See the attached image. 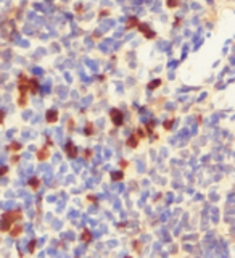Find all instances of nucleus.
Segmentation results:
<instances>
[{
	"label": "nucleus",
	"mask_w": 235,
	"mask_h": 258,
	"mask_svg": "<svg viewBox=\"0 0 235 258\" xmlns=\"http://www.w3.org/2000/svg\"><path fill=\"white\" fill-rule=\"evenodd\" d=\"M29 184H31V187L37 189V185H39V181H37V179H31V182H29Z\"/></svg>",
	"instance_id": "obj_16"
},
{
	"label": "nucleus",
	"mask_w": 235,
	"mask_h": 258,
	"mask_svg": "<svg viewBox=\"0 0 235 258\" xmlns=\"http://www.w3.org/2000/svg\"><path fill=\"white\" fill-rule=\"evenodd\" d=\"M110 115H111V119H113L114 126H121L122 123H124V116H122V111H119V110L113 108Z\"/></svg>",
	"instance_id": "obj_3"
},
{
	"label": "nucleus",
	"mask_w": 235,
	"mask_h": 258,
	"mask_svg": "<svg viewBox=\"0 0 235 258\" xmlns=\"http://www.w3.org/2000/svg\"><path fill=\"white\" fill-rule=\"evenodd\" d=\"M66 150H68V152H69V157L71 158H74V157H76V155H77V149H76V145H74V144H66Z\"/></svg>",
	"instance_id": "obj_6"
},
{
	"label": "nucleus",
	"mask_w": 235,
	"mask_h": 258,
	"mask_svg": "<svg viewBox=\"0 0 235 258\" xmlns=\"http://www.w3.org/2000/svg\"><path fill=\"white\" fill-rule=\"evenodd\" d=\"M18 89H19V92H21L23 95H24L28 91H31V92H34V94H36V92L39 91V84H37L36 79H29V78L21 76V78H19Z\"/></svg>",
	"instance_id": "obj_2"
},
{
	"label": "nucleus",
	"mask_w": 235,
	"mask_h": 258,
	"mask_svg": "<svg viewBox=\"0 0 235 258\" xmlns=\"http://www.w3.org/2000/svg\"><path fill=\"white\" fill-rule=\"evenodd\" d=\"M135 26H139V19L132 16V18L127 21V27H135Z\"/></svg>",
	"instance_id": "obj_10"
},
{
	"label": "nucleus",
	"mask_w": 235,
	"mask_h": 258,
	"mask_svg": "<svg viewBox=\"0 0 235 258\" xmlns=\"http://www.w3.org/2000/svg\"><path fill=\"white\" fill-rule=\"evenodd\" d=\"M37 157H39V160H45V158L49 157V149L45 147V149L39 150V155H37Z\"/></svg>",
	"instance_id": "obj_9"
},
{
	"label": "nucleus",
	"mask_w": 235,
	"mask_h": 258,
	"mask_svg": "<svg viewBox=\"0 0 235 258\" xmlns=\"http://www.w3.org/2000/svg\"><path fill=\"white\" fill-rule=\"evenodd\" d=\"M159 84H161V81H159V79H158V81H153V82H150V84H148V89H155V87H158Z\"/></svg>",
	"instance_id": "obj_11"
},
{
	"label": "nucleus",
	"mask_w": 235,
	"mask_h": 258,
	"mask_svg": "<svg viewBox=\"0 0 235 258\" xmlns=\"http://www.w3.org/2000/svg\"><path fill=\"white\" fill-rule=\"evenodd\" d=\"M6 173V168H3V170H0V176H2V174H5Z\"/></svg>",
	"instance_id": "obj_19"
},
{
	"label": "nucleus",
	"mask_w": 235,
	"mask_h": 258,
	"mask_svg": "<svg viewBox=\"0 0 235 258\" xmlns=\"http://www.w3.org/2000/svg\"><path fill=\"white\" fill-rule=\"evenodd\" d=\"M56 119H58V111H56V110H49V111H47V121L53 123V121H56Z\"/></svg>",
	"instance_id": "obj_5"
},
{
	"label": "nucleus",
	"mask_w": 235,
	"mask_h": 258,
	"mask_svg": "<svg viewBox=\"0 0 235 258\" xmlns=\"http://www.w3.org/2000/svg\"><path fill=\"white\" fill-rule=\"evenodd\" d=\"M171 126H172V119H171V121H166V123H164V128H166V129H169Z\"/></svg>",
	"instance_id": "obj_17"
},
{
	"label": "nucleus",
	"mask_w": 235,
	"mask_h": 258,
	"mask_svg": "<svg viewBox=\"0 0 235 258\" xmlns=\"http://www.w3.org/2000/svg\"><path fill=\"white\" fill-rule=\"evenodd\" d=\"M111 178H113L114 181H118V179H122V174L121 173H119V174L118 173H113V174H111Z\"/></svg>",
	"instance_id": "obj_15"
},
{
	"label": "nucleus",
	"mask_w": 235,
	"mask_h": 258,
	"mask_svg": "<svg viewBox=\"0 0 235 258\" xmlns=\"http://www.w3.org/2000/svg\"><path fill=\"white\" fill-rule=\"evenodd\" d=\"M177 3H179V0H168V6H171V8L177 6Z\"/></svg>",
	"instance_id": "obj_12"
},
{
	"label": "nucleus",
	"mask_w": 235,
	"mask_h": 258,
	"mask_svg": "<svg viewBox=\"0 0 235 258\" xmlns=\"http://www.w3.org/2000/svg\"><path fill=\"white\" fill-rule=\"evenodd\" d=\"M21 231H23L21 226H16V228H15V226H11V228H10V234H11V236H19Z\"/></svg>",
	"instance_id": "obj_7"
},
{
	"label": "nucleus",
	"mask_w": 235,
	"mask_h": 258,
	"mask_svg": "<svg viewBox=\"0 0 235 258\" xmlns=\"http://www.w3.org/2000/svg\"><path fill=\"white\" fill-rule=\"evenodd\" d=\"M92 132H94V126L89 123V124L86 126V134H92Z\"/></svg>",
	"instance_id": "obj_14"
},
{
	"label": "nucleus",
	"mask_w": 235,
	"mask_h": 258,
	"mask_svg": "<svg viewBox=\"0 0 235 258\" xmlns=\"http://www.w3.org/2000/svg\"><path fill=\"white\" fill-rule=\"evenodd\" d=\"M3 119H5V113H3L2 110H0V124L3 123Z\"/></svg>",
	"instance_id": "obj_18"
},
{
	"label": "nucleus",
	"mask_w": 235,
	"mask_h": 258,
	"mask_svg": "<svg viewBox=\"0 0 235 258\" xmlns=\"http://www.w3.org/2000/svg\"><path fill=\"white\" fill-rule=\"evenodd\" d=\"M21 218H23V213L19 211V210L3 213L2 215V223H0V229H2V231H10V228H11L15 223H18Z\"/></svg>",
	"instance_id": "obj_1"
},
{
	"label": "nucleus",
	"mask_w": 235,
	"mask_h": 258,
	"mask_svg": "<svg viewBox=\"0 0 235 258\" xmlns=\"http://www.w3.org/2000/svg\"><path fill=\"white\" fill-rule=\"evenodd\" d=\"M82 239L86 240V242H89V240L92 239V237H90V234H89V231H84V234H82Z\"/></svg>",
	"instance_id": "obj_13"
},
{
	"label": "nucleus",
	"mask_w": 235,
	"mask_h": 258,
	"mask_svg": "<svg viewBox=\"0 0 235 258\" xmlns=\"http://www.w3.org/2000/svg\"><path fill=\"white\" fill-rule=\"evenodd\" d=\"M139 139H140V137H139V136H132V137H129L127 144H129V145H131V147H137V142H139Z\"/></svg>",
	"instance_id": "obj_8"
},
{
	"label": "nucleus",
	"mask_w": 235,
	"mask_h": 258,
	"mask_svg": "<svg viewBox=\"0 0 235 258\" xmlns=\"http://www.w3.org/2000/svg\"><path fill=\"white\" fill-rule=\"evenodd\" d=\"M139 29H140V32H144L148 39H151V37L155 36V32H153V31H150L147 24H140V23H139Z\"/></svg>",
	"instance_id": "obj_4"
}]
</instances>
